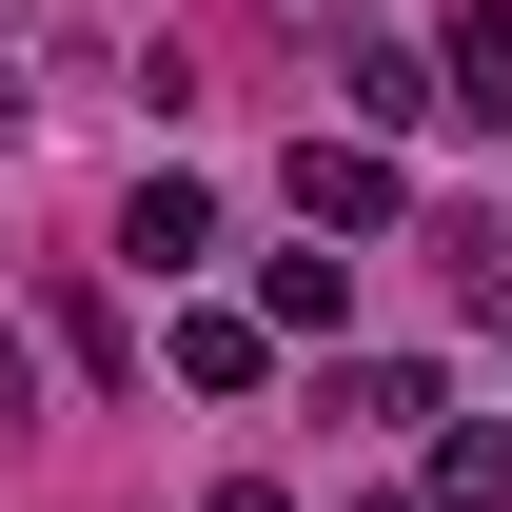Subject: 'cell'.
<instances>
[{"label": "cell", "mask_w": 512, "mask_h": 512, "mask_svg": "<svg viewBox=\"0 0 512 512\" xmlns=\"http://www.w3.org/2000/svg\"><path fill=\"white\" fill-rule=\"evenodd\" d=\"M394 217V138H296V237H375Z\"/></svg>", "instance_id": "1"}, {"label": "cell", "mask_w": 512, "mask_h": 512, "mask_svg": "<svg viewBox=\"0 0 512 512\" xmlns=\"http://www.w3.org/2000/svg\"><path fill=\"white\" fill-rule=\"evenodd\" d=\"M335 99H355V138H434V119H453V79L394 60V40H355V60H335Z\"/></svg>", "instance_id": "2"}, {"label": "cell", "mask_w": 512, "mask_h": 512, "mask_svg": "<svg viewBox=\"0 0 512 512\" xmlns=\"http://www.w3.org/2000/svg\"><path fill=\"white\" fill-rule=\"evenodd\" d=\"M119 256H138V276H197V256H217V197H197V178H138L119 197Z\"/></svg>", "instance_id": "3"}, {"label": "cell", "mask_w": 512, "mask_h": 512, "mask_svg": "<svg viewBox=\"0 0 512 512\" xmlns=\"http://www.w3.org/2000/svg\"><path fill=\"white\" fill-rule=\"evenodd\" d=\"M256 316H276V335H335V316H355V256H316V237H296L276 276H256Z\"/></svg>", "instance_id": "4"}, {"label": "cell", "mask_w": 512, "mask_h": 512, "mask_svg": "<svg viewBox=\"0 0 512 512\" xmlns=\"http://www.w3.org/2000/svg\"><path fill=\"white\" fill-rule=\"evenodd\" d=\"M434 79H453V119H512V0H473V20H453Z\"/></svg>", "instance_id": "5"}, {"label": "cell", "mask_w": 512, "mask_h": 512, "mask_svg": "<svg viewBox=\"0 0 512 512\" xmlns=\"http://www.w3.org/2000/svg\"><path fill=\"white\" fill-rule=\"evenodd\" d=\"M178 375L197 394H256V375H276V316H178Z\"/></svg>", "instance_id": "6"}, {"label": "cell", "mask_w": 512, "mask_h": 512, "mask_svg": "<svg viewBox=\"0 0 512 512\" xmlns=\"http://www.w3.org/2000/svg\"><path fill=\"white\" fill-rule=\"evenodd\" d=\"M434 512H512V434H434Z\"/></svg>", "instance_id": "7"}, {"label": "cell", "mask_w": 512, "mask_h": 512, "mask_svg": "<svg viewBox=\"0 0 512 512\" xmlns=\"http://www.w3.org/2000/svg\"><path fill=\"white\" fill-rule=\"evenodd\" d=\"M197 512H296V493H276V473H217V493H197Z\"/></svg>", "instance_id": "8"}, {"label": "cell", "mask_w": 512, "mask_h": 512, "mask_svg": "<svg viewBox=\"0 0 512 512\" xmlns=\"http://www.w3.org/2000/svg\"><path fill=\"white\" fill-rule=\"evenodd\" d=\"M0 414H40V355H20V335H0Z\"/></svg>", "instance_id": "9"}, {"label": "cell", "mask_w": 512, "mask_h": 512, "mask_svg": "<svg viewBox=\"0 0 512 512\" xmlns=\"http://www.w3.org/2000/svg\"><path fill=\"white\" fill-rule=\"evenodd\" d=\"M375 512H434V493H375Z\"/></svg>", "instance_id": "10"}, {"label": "cell", "mask_w": 512, "mask_h": 512, "mask_svg": "<svg viewBox=\"0 0 512 512\" xmlns=\"http://www.w3.org/2000/svg\"><path fill=\"white\" fill-rule=\"evenodd\" d=\"M0 119H20V99H0Z\"/></svg>", "instance_id": "11"}]
</instances>
